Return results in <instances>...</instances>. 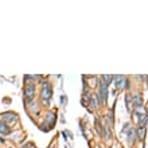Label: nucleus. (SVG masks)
<instances>
[{
    "mask_svg": "<svg viewBox=\"0 0 148 148\" xmlns=\"http://www.w3.org/2000/svg\"><path fill=\"white\" fill-rule=\"evenodd\" d=\"M133 141H135V131H133V129H129V132H128V143L129 144H133Z\"/></svg>",
    "mask_w": 148,
    "mask_h": 148,
    "instance_id": "9b49d317",
    "label": "nucleus"
},
{
    "mask_svg": "<svg viewBox=\"0 0 148 148\" xmlns=\"http://www.w3.org/2000/svg\"><path fill=\"white\" fill-rule=\"evenodd\" d=\"M106 119L109 120V127H112V125H113V112L108 113V114H106Z\"/></svg>",
    "mask_w": 148,
    "mask_h": 148,
    "instance_id": "dca6fc26",
    "label": "nucleus"
},
{
    "mask_svg": "<svg viewBox=\"0 0 148 148\" xmlns=\"http://www.w3.org/2000/svg\"><path fill=\"white\" fill-rule=\"evenodd\" d=\"M145 136V127H143V128H139V131H137V137L140 139V140H143Z\"/></svg>",
    "mask_w": 148,
    "mask_h": 148,
    "instance_id": "f8f14e48",
    "label": "nucleus"
},
{
    "mask_svg": "<svg viewBox=\"0 0 148 148\" xmlns=\"http://www.w3.org/2000/svg\"><path fill=\"white\" fill-rule=\"evenodd\" d=\"M96 129L98 131V133L102 136V125H101V121L100 119H96Z\"/></svg>",
    "mask_w": 148,
    "mask_h": 148,
    "instance_id": "ddd939ff",
    "label": "nucleus"
},
{
    "mask_svg": "<svg viewBox=\"0 0 148 148\" xmlns=\"http://www.w3.org/2000/svg\"><path fill=\"white\" fill-rule=\"evenodd\" d=\"M101 78L104 79V82H105L106 85L109 86V84L112 82V79H113V75H101Z\"/></svg>",
    "mask_w": 148,
    "mask_h": 148,
    "instance_id": "4468645a",
    "label": "nucleus"
},
{
    "mask_svg": "<svg viewBox=\"0 0 148 148\" xmlns=\"http://www.w3.org/2000/svg\"><path fill=\"white\" fill-rule=\"evenodd\" d=\"M1 120H3V123H5V124H14V123H16L18 121V116H16L15 113H4L3 116H1Z\"/></svg>",
    "mask_w": 148,
    "mask_h": 148,
    "instance_id": "20e7f679",
    "label": "nucleus"
},
{
    "mask_svg": "<svg viewBox=\"0 0 148 148\" xmlns=\"http://www.w3.org/2000/svg\"><path fill=\"white\" fill-rule=\"evenodd\" d=\"M0 133H3V135H10L11 133V128L3 121H0Z\"/></svg>",
    "mask_w": 148,
    "mask_h": 148,
    "instance_id": "6e6552de",
    "label": "nucleus"
},
{
    "mask_svg": "<svg viewBox=\"0 0 148 148\" xmlns=\"http://www.w3.org/2000/svg\"><path fill=\"white\" fill-rule=\"evenodd\" d=\"M125 102H127V109H128V112H132V110H133L132 98L129 97V96H127V97H125Z\"/></svg>",
    "mask_w": 148,
    "mask_h": 148,
    "instance_id": "9d476101",
    "label": "nucleus"
},
{
    "mask_svg": "<svg viewBox=\"0 0 148 148\" xmlns=\"http://www.w3.org/2000/svg\"><path fill=\"white\" fill-rule=\"evenodd\" d=\"M61 101H62V105H66V101H67V98L66 97H61Z\"/></svg>",
    "mask_w": 148,
    "mask_h": 148,
    "instance_id": "a211bd4d",
    "label": "nucleus"
},
{
    "mask_svg": "<svg viewBox=\"0 0 148 148\" xmlns=\"http://www.w3.org/2000/svg\"><path fill=\"white\" fill-rule=\"evenodd\" d=\"M51 93H53V88H51L50 82H43L42 85V90H40V98L45 104H49V100L51 98Z\"/></svg>",
    "mask_w": 148,
    "mask_h": 148,
    "instance_id": "f257e3e1",
    "label": "nucleus"
},
{
    "mask_svg": "<svg viewBox=\"0 0 148 148\" xmlns=\"http://www.w3.org/2000/svg\"><path fill=\"white\" fill-rule=\"evenodd\" d=\"M132 102H133V106H136V108H140V106H143V104H141V96L137 92H135V93L132 94Z\"/></svg>",
    "mask_w": 148,
    "mask_h": 148,
    "instance_id": "423d86ee",
    "label": "nucleus"
},
{
    "mask_svg": "<svg viewBox=\"0 0 148 148\" xmlns=\"http://www.w3.org/2000/svg\"><path fill=\"white\" fill-rule=\"evenodd\" d=\"M22 148H34V144L32 143H27V144H24Z\"/></svg>",
    "mask_w": 148,
    "mask_h": 148,
    "instance_id": "f3484780",
    "label": "nucleus"
},
{
    "mask_svg": "<svg viewBox=\"0 0 148 148\" xmlns=\"http://www.w3.org/2000/svg\"><path fill=\"white\" fill-rule=\"evenodd\" d=\"M147 121H148V116L143 117V119H141V120L137 123V124H139V128H143V127H145V123H147Z\"/></svg>",
    "mask_w": 148,
    "mask_h": 148,
    "instance_id": "2eb2a0df",
    "label": "nucleus"
},
{
    "mask_svg": "<svg viewBox=\"0 0 148 148\" xmlns=\"http://www.w3.org/2000/svg\"><path fill=\"white\" fill-rule=\"evenodd\" d=\"M98 101H100L98 94H94V96H92V97H90V104H92V106H93V108H97V106H98Z\"/></svg>",
    "mask_w": 148,
    "mask_h": 148,
    "instance_id": "1a4fd4ad",
    "label": "nucleus"
},
{
    "mask_svg": "<svg viewBox=\"0 0 148 148\" xmlns=\"http://www.w3.org/2000/svg\"><path fill=\"white\" fill-rule=\"evenodd\" d=\"M34 93H35V86L32 85V84L26 85V88H24V98H26V101L28 102L30 100H32Z\"/></svg>",
    "mask_w": 148,
    "mask_h": 148,
    "instance_id": "7ed1b4c3",
    "label": "nucleus"
},
{
    "mask_svg": "<svg viewBox=\"0 0 148 148\" xmlns=\"http://www.w3.org/2000/svg\"><path fill=\"white\" fill-rule=\"evenodd\" d=\"M113 79H114V85H116L117 89H121L123 86L125 88V84H127V81H128L125 75H114Z\"/></svg>",
    "mask_w": 148,
    "mask_h": 148,
    "instance_id": "39448f33",
    "label": "nucleus"
},
{
    "mask_svg": "<svg viewBox=\"0 0 148 148\" xmlns=\"http://www.w3.org/2000/svg\"><path fill=\"white\" fill-rule=\"evenodd\" d=\"M46 123H47V125H49V129L54 125V123H55V112H49L46 114Z\"/></svg>",
    "mask_w": 148,
    "mask_h": 148,
    "instance_id": "0eeeda50",
    "label": "nucleus"
},
{
    "mask_svg": "<svg viewBox=\"0 0 148 148\" xmlns=\"http://www.w3.org/2000/svg\"><path fill=\"white\" fill-rule=\"evenodd\" d=\"M98 97L101 98V102L105 104L108 100V85H106L104 79L100 77V92H98Z\"/></svg>",
    "mask_w": 148,
    "mask_h": 148,
    "instance_id": "f03ea898",
    "label": "nucleus"
}]
</instances>
